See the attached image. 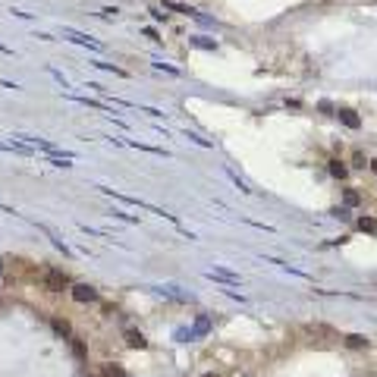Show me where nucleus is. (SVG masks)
<instances>
[{
    "label": "nucleus",
    "mask_w": 377,
    "mask_h": 377,
    "mask_svg": "<svg viewBox=\"0 0 377 377\" xmlns=\"http://www.w3.org/2000/svg\"><path fill=\"white\" fill-rule=\"evenodd\" d=\"M0 274H3V261H0Z\"/></svg>",
    "instance_id": "16"
},
{
    "label": "nucleus",
    "mask_w": 377,
    "mask_h": 377,
    "mask_svg": "<svg viewBox=\"0 0 377 377\" xmlns=\"http://www.w3.org/2000/svg\"><path fill=\"white\" fill-rule=\"evenodd\" d=\"M126 343H129L132 349H145V346H148V340H145L138 330H126Z\"/></svg>",
    "instance_id": "6"
},
{
    "label": "nucleus",
    "mask_w": 377,
    "mask_h": 377,
    "mask_svg": "<svg viewBox=\"0 0 377 377\" xmlns=\"http://www.w3.org/2000/svg\"><path fill=\"white\" fill-rule=\"evenodd\" d=\"M208 330H211V317H198V321H195V330H189V336H201V333H208Z\"/></svg>",
    "instance_id": "7"
},
{
    "label": "nucleus",
    "mask_w": 377,
    "mask_h": 377,
    "mask_svg": "<svg viewBox=\"0 0 377 377\" xmlns=\"http://www.w3.org/2000/svg\"><path fill=\"white\" fill-rule=\"evenodd\" d=\"M63 35L69 38V41H76V44H88L91 50H104V48H101V41H95V38H88V35H79V32H72V29H66Z\"/></svg>",
    "instance_id": "2"
},
{
    "label": "nucleus",
    "mask_w": 377,
    "mask_h": 377,
    "mask_svg": "<svg viewBox=\"0 0 377 377\" xmlns=\"http://www.w3.org/2000/svg\"><path fill=\"white\" fill-rule=\"evenodd\" d=\"M208 277H211V280H220V283H229V286H236V283H239V277H236V274H229V270H220V267L208 270Z\"/></svg>",
    "instance_id": "4"
},
{
    "label": "nucleus",
    "mask_w": 377,
    "mask_h": 377,
    "mask_svg": "<svg viewBox=\"0 0 377 377\" xmlns=\"http://www.w3.org/2000/svg\"><path fill=\"white\" fill-rule=\"evenodd\" d=\"M371 170H374V173H377V161H371Z\"/></svg>",
    "instance_id": "15"
},
{
    "label": "nucleus",
    "mask_w": 377,
    "mask_h": 377,
    "mask_svg": "<svg viewBox=\"0 0 377 377\" xmlns=\"http://www.w3.org/2000/svg\"><path fill=\"white\" fill-rule=\"evenodd\" d=\"M330 173L336 176V180H346V173H349V167L343 161H330Z\"/></svg>",
    "instance_id": "9"
},
{
    "label": "nucleus",
    "mask_w": 377,
    "mask_h": 377,
    "mask_svg": "<svg viewBox=\"0 0 377 377\" xmlns=\"http://www.w3.org/2000/svg\"><path fill=\"white\" fill-rule=\"evenodd\" d=\"M359 201H361V195H359V192H355V189H346V204H349V208H355Z\"/></svg>",
    "instance_id": "12"
},
{
    "label": "nucleus",
    "mask_w": 377,
    "mask_h": 377,
    "mask_svg": "<svg viewBox=\"0 0 377 377\" xmlns=\"http://www.w3.org/2000/svg\"><path fill=\"white\" fill-rule=\"evenodd\" d=\"M66 283H69V277H66L63 270H48V274H44V286H48L50 293H60Z\"/></svg>",
    "instance_id": "1"
},
{
    "label": "nucleus",
    "mask_w": 377,
    "mask_h": 377,
    "mask_svg": "<svg viewBox=\"0 0 377 377\" xmlns=\"http://www.w3.org/2000/svg\"><path fill=\"white\" fill-rule=\"evenodd\" d=\"M72 352H76L79 359H85V343L82 340H72Z\"/></svg>",
    "instance_id": "14"
},
{
    "label": "nucleus",
    "mask_w": 377,
    "mask_h": 377,
    "mask_svg": "<svg viewBox=\"0 0 377 377\" xmlns=\"http://www.w3.org/2000/svg\"><path fill=\"white\" fill-rule=\"evenodd\" d=\"M336 116H340V123L349 126V129H359V126H361V120H359L355 110H336Z\"/></svg>",
    "instance_id": "5"
},
{
    "label": "nucleus",
    "mask_w": 377,
    "mask_h": 377,
    "mask_svg": "<svg viewBox=\"0 0 377 377\" xmlns=\"http://www.w3.org/2000/svg\"><path fill=\"white\" fill-rule=\"evenodd\" d=\"M50 327H54V330H57V333H60V336H69V333H72L69 321H63V317H54V321H50Z\"/></svg>",
    "instance_id": "8"
},
{
    "label": "nucleus",
    "mask_w": 377,
    "mask_h": 377,
    "mask_svg": "<svg viewBox=\"0 0 377 377\" xmlns=\"http://www.w3.org/2000/svg\"><path fill=\"white\" fill-rule=\"evenodd\" d=\"M204 377H217V374H204Z\"/></svg>",
    "instance_id": "17"
},
{
    "label": "nucleus",
    "mask_w": 377,
    "mask_h": 377,
    "mask_svg": "<svg viewBox=\"0 0 377 377\" xmlns=\"http://www.w3.org/2000/svg\"><path fill=\"white\" fill-rule=\"evenodd\" d=\"M346 346H349V349H365L368 340H365L361 333H352V336H346Z\"/></svg>",
    "instance_id": "10"
},
{
    "label": "nucleus",
    "mask_w": 377,
    "mask_h": 377,
    "mask_svg": "<svg viewBox=\"0 0 377 377\" xmlns=\"http://www.w3.org/2000/svg\"><path fill=\"white\" fill-rule=\"evenodd\" d=\"M72 299H76V302H95L98 293L91 286H85V283H79V286H72Z\"/></svg>",
    "instance_id": "3"
},
{
    "label": "nucleus",
    "mask_w": 377,
    "mask_h": 377,
    "mask_svg": "<svg viewBox=\"0 0 377 377\" xmlns=\"http://www.w3.org/2000/svg\"><path fill=\"white\" fill-rule=\"evenodd\" d=\"M104 377H126V374H123V368H116V365H107V368H104Z\"/></svg>",
    "instance_id": "13"
},
{
    "label": "nucleus",
    "mask_w": 377,
    "mask_h": 377,
    "mask_svg": "<svg viewBox=\"0 0 377 377\" xmlns=\"http://www.w3.org/2000/svg\"><path fill=\"white\" fill-rule=\"evenodd\" d=\"M359 229H361V233H377V220H374V217H361Z\"/></svg>",
    "instance_id": "11"
}]
</instances>
